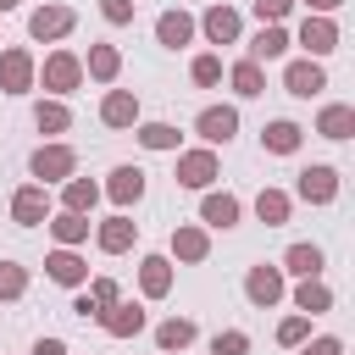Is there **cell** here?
Returning a JSON list of instances; mask_svg holds the SVG:
<instances>
[{
	"label": "cell",
	"instance_id": "1",
	"mask_svg": "<svg viewBox=\"0 0 355 355\" xmlns=\"http://www.w3.org/2000/svg\"><path fill=\"white\" fill-rule=\"evenodd\" d=\"M72 166H78V155H72L67 144H44V150H33V178H44V183L72 178Z\"/></svg>",
	"mask_w": 355,
	"mask_h": 355
},
{
	"label": "cell",
	"instance_id": "2",
	"mask_svg": "<svg viewBox=\"0 0 355 355\" xmlns=\"http://www.w3.org/2000/svg\"><path fill=\"white\" fill-rule=\"evenodd\" d=\"M194 128H200V133H205L211 144H227V139L239 133V111H233V105H205Z\"/></svg>",
	"mask_w": 355,
	"mask_h": 355
},
{
	"label": "cell",
	"instance_id": "3",
	"mask_svg": "<svg viewBox=\"0 0 355 355\" xmlns=\"http://www.w3.org/2000/svg\"><path fill=\"white\" fill-rule=\"evenodd\" d=\"M300 194L316 200V205H327V200L338 194V172H333V166H305V172H300Z\"/></svg>",
	"mask_w": 355,
	"mask_h": 355
},
{
	"label": "cell",
	"instance_id": "4",
	"mask_svg": "<svg viewBox=\"0 0 355 355\" xmlns=\"http://www.w3.org/2000/svg\"><path fill=\"white\" fill-rule=\"evenodd\" d=\"M211 178H216V155H211V150H194V155H183V161H178V183L205 189Z\"/></svg>",
	"mask_w": 355,
	"mask_h": 355
},
{
	"label": "cell",
	"instance_id": "5",
	"mask_svg": "<svg viewBox=\"0 0 355 355\" xmlns=\"http://www.w3.org/2000/svg\"><path fill=\"white\" fill-rule=\"evenodd\" d=\"M44 211H50V194H44V189H17L11 216H17L22 227H39V222H44Z\"/></svg>",
	"mask_w": 355,
	"mask_h": 355
},
{
	"label": "cell",
	"instance_id": "6",
	"mask_svg": "<svg viewBox=\"0 0 355 355\" xmlns=\"http://www.w3.org/2000/svg\"><path fill=\"white\" fill-rule=\"evenodd\" d=\"M244 294H250L255 305H277V294H283V277H277L272 266H255V272L244 277Z\"/></svg>",
	"mask_w": 355,
	"mask_h": 355
},
{
	"label": "cell",
	"instance_id": "7",
	"mask_svg": "<svg viewBox=\"0 0 355 355\" xmlns=\"http://www.w3.org/2000/svg\"><path fill=\"white\" fill-rule=\"evenodd\" d=\"M28 28H33V39H61V33L72 28V11H67V6H44V11H33Z\"/></svg>",
	"mask_w": 355,
	"mask_h": 355
},
{
	"label": "cell",
	"instance_id": "8",
	"mask_svg": "<svg viewBox=\"0 0 355 355\" xmlns=\"http://www.w3.org/2000/svg\"><path fill=\"white\" fill-rule=\"evenodd\" d=\"M300 44H305V50H311V55H327V50H333V44H338V28H333V22H327V17H316V22H311V17H305V28H300Z\"/></svg>",
	"mask_w": 355,
	"mask_h": 355
},
{
	"label": "cell",
	"instance_id": "9",
	"mask_svg": "<svg viewBox=\"0 0 355 355\" xmlns=\"http://www.w3.org/2000/svg\"><path fill=\"white\" fill-rule=\"evenodd\" d=\"M78 78H83L78 55H67V50H61V55H50V61H44V83H50V89H78Z\"/></svg>",
	"mask_w": 355,
	"mask_h": 355
},
{
	"label": "cell",
	"instance_id": "10",
	"mask_svg": "<svg viewBox=\"0 0 355 355\" xmlns=\"http://www.w3.org/2000/svg\"><path fill=\"white\" fill-rule=\"evenodd\" d=\"M283 83H288V94H300V100H311V94H316V89L327 83V78H322V67H316V61H294Z\"/></svg>",
	"mask_w": 355,
	"mask_h": 355
},
{
	"label": "cell",
	"instance_id": "11",
	"mask_svg": "<svg viewBox=\"0 0 355 355\" xmlns=\"http://www.w3.org/2000/svg\"><path fill=\"white\" fill-rule=\"evenodd\" d=\"M155 39H161L166 50H178V44H189V39H194V22H189L183 11H166V17L155 22Z\"/></svg>",
	"mask_w": 355,
	"mask_h": 355
},
{
	"label": "cell",
	"instance_id": "12",
	"mask_svg": "<svg viewBox=\"0 0 355 355\" xmlns=\"http://www.w3.org/2000/svg\"><path fill=\"white\" fill-rule=\"evenodd\" d=\"M139 194H144V172H139V166H116V172H111V200H116V205H133Z\"/></svg>",
	"mask_w": 355,
	"mask_h": 355
},
{
	"label": "cell",
	"instance_id": "13",
	"mask_svg": "<svg viewBox=\"0 0 355 355\" xmlns=\"http://www.w3.org/2000/svg\"><path fill=\"white\" fill-rule=\"evenodd\" d=\"M44 266H50V277H55V283H67V288H78V283L89 277V266H83V261H78L72 250H55V255H50Z\"/></svg>",
	"mask_w": 355,
	"mask_h": 355
},
{
	"label": "cell",
	"instance_id": "14",
	"mask_svg": "<svg viewBox=\"0 0 355 355\" xmlns=\"http://www.w3.org/2000/svg\"><path fill=\"white\" fill-rule=\"evenodd\" d=\"M100 322H105V333L128 338V333H139V327H144V311H139V305H111V311H100Z\"/></svg>",
	"mask_w": 355,
	"mask_h": 355
},
{
	"label": "cell",
	"instance_id": "15",
	"mask_svg": "<svg viewBox=\"0 0 355 355\" xmlns=\"http://www.w3.org/2000/svg\"><path fill=\"white\" fill-rule=\"evenodd\" d=\"M0 83H6V89H28V83H33V61H28V50L0 55Z\"/></svg>",
	"mask_w": 355,
	"mask_h": 355
},
{
	"label": "cell",
	"instance_id": "16",
	"mask_svg": "<svg viewBox=\"0 0 355 355\" xmlns=\"http://www.w3.org/2000/svg\"><path fill=\"white\" fill-rule=\"evenodd\" d=\"M200 216H205L211 227H233V222H239V200H233V194H205Z\"/></svg>",
	"mask_w": 355,
	"mask_h": 355
},
{
	"label": "cell",
	"instance_id": "17",
	"mask_svg": "<svg viewBox=\"0 0 355 355\" xmlns=\"http://www.w3.org/2000/svg\"><path fill=\"white\" fill-rule=\"evenodd\" d=\"M205 33H211L216 44L239 39V11H227V6H211V11H205Z\"/></svg>",
	"mask_w": 355,
	"mask_h": 355
},
{
	"label": "cell",
	"instance_id": "18",
	"mask_svg": "<svg viewBox=\"0 0 355 355\" xmlns=\"http://www.w3.org/2000/svg\"><path fill=\"white\" fill-rule=\"evenodd\" d=\"M100 116H105V122H111V128H128V122H133V116H139V100H133V94H122V89H116V94H105V105H100Z\"/></svg>",
	"mask_w": 355,
	"mask_h": 355
},
{
	"label": "cell",
	"instance_id": "19",
	"mask_svg": "<svg viewBox=\"0 0 355 355\" xmlns=\"http://www.w3.org/2000/svg\"><path fill=\"white\" fill-rule=\"evenodd\" d=\"M283 50H288V33H283V28H261L255 44H250V61H272V55H283Z\"/></svg>",
	"mask_w": 355,
	"mask_h": 355
},
{
	"label": "cell",
	"instance_id": "20",
	"mask_svg": "<svg viewBox=\"0 0 355 355\" xmlns=\"http://www.w3.org/2000/svg\"><path fill=\"white\" fill-rule=\"evenodd\" d=\"M261 144H266L272 155H288V150H300V128H294V122H272V128L261 133Z\"/></svg>",
	"mask_w": 355,
	"mask_h": 355
},
{
	"label": "cell",
	"instance_id": "21",
	"mask_svg": "<svg viewBox=\"0 0 355 355\" xmlns=\"http://www.w3.org/2000/svg\"><path fill=\"white\" fill-rule=\"evenodd\" d=\"M255 211H261V222H266V227H277V222H288V194H277V189H261Z\"/></svg>",
	"mask_w": 355,
	"mask_h": 355
},
{
	"label": "cell",
	"instance_id": "22",
	"mask_svg": "<svg viewBox=\"0 0 355 355\" xmlns=\"http://www.w3.org/2000/svg\"><path fill=\"white\" fill-rule=\"evenodd\" d=\"M128 244H133V222H128V216H111V222L100 227V250L116 255V250H128Z\"/></svg>",
	"mask_w": 355,
	"mask_h": 355
},
{
	"label": "cell",
	"instance_id": "23",
	"mask_svg": "<svg viewBox=\"0 0 355 355\" xmlns=\"http://www.w3.org/2000/svg\"><path fill=\"white\" fill-rule=\"evenodd\" d=\"M166 288H172V266H166L161 255H150V261H144V294H150V300H161Z\"/></svg>",
	"mask_w": 355,
	"mask_h": 355
},
{
	"label": "cell",
	"instance_id": "24",
	"mask_svg": "<svg viewBox=\"0 0 355 355\" xmlns=\"http://www.w3.org/2000/svg\"><path fill=\"white\" fill-rule=\"evenodd\" d=\"M349 128H355V111L349 105H327L322 111V133L327 139H349Z\"/></svg>",
	"mask_w": 355,
	"mask_h": 355
},
{
	"label": "cell",
	"instance_id": "25",
	"mask_svg": "<svg viewBox=\"0 0 355 355\" xmlns=\"http://www.w3.org/2000/svg\"><path fill=\"white\" fill-rule=\"evenodd\" d=\"M172 250H178L183 261H205V233H200V227H178V233H172Z\"/></svg>",
	"mask_w": 355,
	"mask_h": 355
},
{
	"label": "cell",
	"instance_id": "26",
	"mask_svg": "<svg viewBox=\"0 0 355 355\" xmlns=\"http://www.w3.org/2000/svg\"><path fill=\"white\" fill-rule=\"evenodd\" d=\"M288 272L316 277V272H322V250H316V244H294V250H288Z\"/></svg>",
	"mask_w": 355,
	"mask_h": 355
},
{
	"label": "cell",
	"instance_id": "27",
	"mask_svg": "<svg viewBox=\"0 0 355 355\" xmlns=\"http://www.w3.org/2000/svg\"><path fill=\"white\" fill-rule=\"evenodd\" d=\"M189 338H194V322H178V316H172V322L155 327V344H161V349H183Z\"/></svg>",
	"mask_w": 355,
	"mask_h": 355
},
{
	"label": "cell",
	"instance_id": "28",
	"mask_svg": "<svg viewBox=\"0 0 355 355\" xmlns=\"http://www.w3.org/2000/svg\"><path fill=\"white\" fill-rule=\"evenodd\" d=\"M50 227H55V239H61V244H78V239L89 233V222H83V211H61V216H55Z\"/></svg>",
	"mask_w": 355,
	"mask_h": 355
},
{
	"label": "cell",
	"instance_id": "29",
	"mask_svg": "<svg viewBox=\"0 0 355 355\" xmlns=\"http://www.w3.org/2000/svg\"><path fill=\"white\" fill-rule=\"evenodd\" d=\"M139 139H144L150 150H172V144H178V128H172V122H144Z\"/></svg>",
	"mask_w": 355,
	"mask_h": 355
},
{
	"label": "cell",
	"instance_id": "30",
	"mask_svg": "<svg viewBox=\"0 0 355 355\" xmlns=\"http://www.w3.org/2000/svg\"><path fill=\"white\" fill-rule=\"evenodd\" d=\"M116 67H122V61H116L111 44H94V50H89V72H94V78H116Z\"/></svg>",
	"mask_w": 355,
	"mask_h": 355
},
{
	"label": "cell",
	"instance_id": "31",
	"mask_svg": "<svg viewBox=\"0 0 355 355\" xmlns=\"http://www.w3.org/2000/svg\"><path fill=\"white\" fill-rule=\"evenodd\" d=\"M233 89L239 94H261V61H239L233 67Z\"/></svg>",
	"mask_w": 355,
	"mask_h": 355
},
{
	"label": "cell",
	"instance_id": "32",
	"mask_svg": "<svg viewBox=\"0 0 355 355\" xmlns=\"http://www.w3.org/2000/svg\"><path fill=\"white\" fill-rule=\"evenodd\" d=\"M33 122H39L44 133H67V122H72V116H67V105H55V100H50V105H39V111H33Z\"/></svg>",
	"mask_w": 355,
	"mask_h": 355
},
{
	"label": "cell",
	"instance_id": "33",
	"mask_svg": "<svg viewBox=\"0 0 355 355\" xmlns=\"http://www.w3.org/2000/svg\"><path fill=\"white\" fill-rule=\"evenodd\" d=\"M94 200H100V189H94V183H83V178H72V183H67V211H89Z\"/></svg>",
	"mask_w": 355,
	"mask_h": 355
},
{
	"label": "cell",
	"instance_id": "34",
	"mask_svg": "<svg viewBox=\"0 0 355 355\" xmlns=\"http://www.w3.org/2000/svg\"><path fill=\"white\" fill-rule=\"evenodd\" d=\"M327 305H333V294H327L322 283H311V277H305V283H300V311H311V316H316V311H327Z\"/></svg>",
	"mask_w": 355,
	"mask_h": 355
},
{
	"label": "cell",
	"instance_id": "35",
	"mask_svg": "<svg viewBox=\"0 0 355 355\" xmlns=\"http://www.w3.org/2000/svg\"><path fill=\"white\" fill-rule=\"evenodd\" d=\"M28 288V277H22V266L17 261H0V300H17Z\"/></svg>",
	"mask_w": 355,
	"mask_h": 355
},
{
	"label": "cell",
	"instance_id": "36",
	"mask_svg": "<svg viewBox=\"0 0 355 355\" xmlns=\"http://www.w3.org/2000/svg\"><path fill=\"white\" fill-rule=\"evenodd\" d=\"M211 349H216V355H244V349H250V338H244V333H216V344H211Z\"/></svg>",
	"mask_w": 355,
	"mask_h": 355
},
{
	"label": "cell",
	"instance_id": "37",
	"mask_svg": "<svg viewBox=\"0 0 355 355\" xmlns=\"http://www.w3.org/2000/svg\"><path fill=\"white\" fill-rule=\"evenodd\" d=\"M216 78H222V61L216 55H200L194 61V83H216Z\"/></svg>",
	"mask_w": 355,
	"mask_h": 355
},
{
	"label": "cell",
	"instance_id": "38",
	"mask_svg": "<svg viewBox=\"0 0 355 355\" xmlns=\"http://www.w3.org/2000/svg\"><path fill=\"white\" fill-rule=\"evenodd\" d=\"M277 338H283V344H300V338H305V316H288V322L277 327Z\"/></svg>",
	"mask_w": 355,
	"mask_h": 355
},
{
	"label": "cell",
	"instance_id": "39",
	"mask_svg": "<svg viewBox=\"0 0 355 355\" xmlns=\"http://www.w3.org/2000/svg\"><path fill=\"white\" fill-rule=\"evenodd\" d=\"M89 300H94V305H116V283H105V277H100V283L89 288Z\"/></svg>",
	"mask_w": 355,
	"mask_h": 355
},
{
	"label": "cell",
	"instance_id": "40",
	"mask_svg": "<svg viewBox=\"0 0 355 355\" xmlns=\"http://www.w3.org/2000/svg\"><path fill=\"white\" fill-rule=\"evenodd\" d=\"M100 11H105V22H128V17H133V6H128V0H105Z\"/></svg>",
	"mask_w": 355,
	"mask_h": 355
},
{
	"label": "cell",
	"instance_id": "41",
	"mask_svg": "<svg viewBox=\"0 0 355 355\" xmlns=\"http://www.w3.org/2000/svg\"><path fill=\"white\" fill-rule=\"evenodd\" d=\"M255 11H261V22H277L288 11V0H255Z\"/></svg>",
	"mask_w": 355,
	"mask_h": 355
},
{
	"label": "cell",
	"instance_id": "42",
	"mask_svg": "<svg viewBox=\"0 0 355 355\" xmlns=\"http://www.w3.org/2000/svg\"><path fill=\"white\" fill-rule=\"evenodd\" d=\"M33 355H67V344H61V338H39V344H33Z\"/></svg>",
	"mask_w": 355,
	"mask_h": 355
},
{
	"label": "cell",
	"instance_id": "43",
	"mask_svg": "<svg viewBox=\"0 0 355 355\" xmlns=\"http://www.w3.org/2000/svg\"><path fill=\"white\" fill-rule=\"evenodd\" d=\"M305 355H338V338H316V344H305Z\"/></svg>",
	"mask_w": 355,
	"mask_h": 355
},
{
	"label": "cell",
	"instance_id": "44",
	"mask_svg": "<svg viewBox=\"0 0 355 355\" xmlns=\"http://www.w3.org/2000/svg\"><path fill=\"white\" fill-rule=\"evenodd\" d=\"M311 6H316V11H333V6H338V0H311Z\"/></svg>",
	"mask_w": 355,
	"mask_h": 355
},
{
	"label": "cell",
	"instance_id": "45",
	"mask_svg": "<svg viewBox=\"0 0 355 355\" xmlns=\"http://www.w3.org/2000/svg\"><path fill=\"white\" fill-rule=\"evenodd\" d=\"M11 6H17V0H0V11H11Z\"/></svg>",
	"mask_w": 355,
	"mask_h": 355
}]
</instances>
